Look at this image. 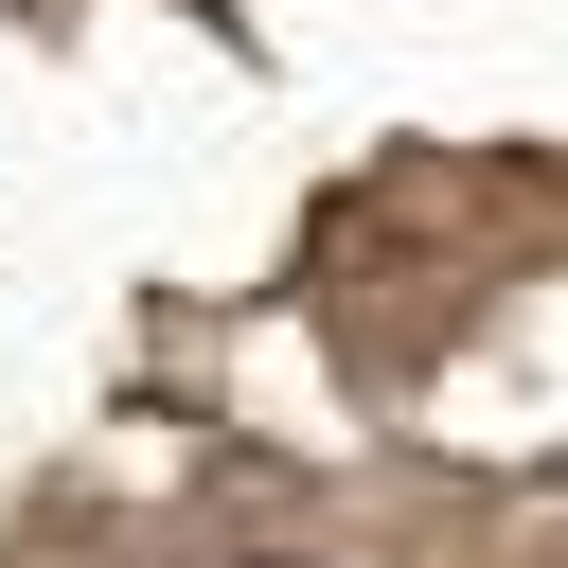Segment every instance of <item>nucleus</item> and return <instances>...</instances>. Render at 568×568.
<instances>
[]
</instances>
